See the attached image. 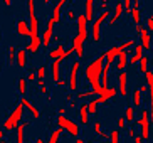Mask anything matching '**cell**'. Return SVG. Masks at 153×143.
<instances>
[{
	"mask_svg": "<svg viewBox=\"0 0 153 143\" xmlns=\"http://www.w3.org/2000/svg\"><path fill=\"white\" fill-rule=\"evenodd\" d=\"M57 86H61V88H66V86H69V81H66V79H59Z\"/></svg>",
	"mask_w": 153,
	"mask_h": 143,
	"instance_id": "obj_44",
	"label": "cell"
},
{
	"mask_svg": "<svg viewBox=\"0 0 153 143\" xmlns=\"http://www.w3.org/2000/svg\"><path fill=\"white\" fill-rule=\"evenodd\" d=\"M123 4H125V10H126V13L133 10V5H131V0H123Z\"/></svg>",
	"mask_w": 153,
	"mask_h": 143,
	"instance_id": "obj_39",
	"label": "cell"
},
{
	"mask_svg": "<svg viewBox=\"0 0 153 143\" xmlns=\"http://www.w3.org/2000/svg\"><path fill=\"white\" fill-rule=\"evenodd\" d=\"M125 118L128 123H133L135 121V109H133V104H126L125 106Z\"/></svg>",
	"mask_w": 153,
	"mask_h": 143,
	"instance_id": "obj_28",
	"label": "cell"
},
{
	"mask_svg": "<svg viewBox=\"0 0 153 143\" xmlns=\"http://www.w3.org/2000/svg\"><path fill=\"white\" fill-rule=\"evenodd\" d=\"M41 93H44V94H47V88H45V86H42V88H41Z\"/></svg>",
	"mask_w": 153,
	"mask_h": 143,
	"instance_id": "obj_51",
	"label": "cell"
},
{
	"mask_svg": "<svg viewBox=\"0 0 153 143\" xmlns=\"http://www.w3.org/2000/svg\"><path fill=\"white\" fill-rule=\"evenodd\" d=\"M148 63H150L148 56H143V57H141V61H140V72H143V74H146V72H148Z\"/></svg>",
	"mask_w": 153,
	"mask_h": 143,
	"instance_id": "obj_31",
	"label": "cell"
},
{
	"mask_svg": "<svg viewBox=\"0 0 153 143\" xmlns=\"http://www.w3.org/2000/svg\"><path fill=\"white\" fill-rule=\"evenodd\" d=\"M41 47H42V37L39 36V37H32L30 42L25 45V51H27V52H30V54H36V52H39V49H41Z\"/></svg>",
	"mask_w": 153,
	"mask_h": 143,
	"instance_id": "obj_14",
	"label": "cell"
},
{
	"mask_svg": "<svg viewBox=\"0 0 153 143\" xmlns=\"http://www.w3.org/2000/svg\"><path fill=\"white\" fill-rule=\"evenodd\" d=\"M140 104H141V91L138 88V89L133 91V106L140 108Z\"/></svg>",
	"mask_w": 153,
	"mask_h": 143,
	"instance_id": "obj_33",
	"label": "cell"
},
{
	"mask_svg": "<svg viewBox=\"0 0 153 143\" xmlns=\"http://www.w3.org/2000/svg\"><path fill=\"white\" fill-rule=\"evenodd\" d=\"M64 131V128H57V130H54L52 133H51V136H49V142L47 143H57V140H59V136H61V133Z\"/></svg>",
	"mask_w": 153,
	"mask_h": 143,
	"instance_id": "obj_32",
	"label": "cell"
},
{
	"mask_svg": "<svg viewBox=\"0 0 153 143\" xmlns=\"http://www.w3.org/2000/svg\"><path fill=\"white\" fill-rule=\"evenodd\" d=\"M125 125H126V118L125 116H120V120H118V128H120V130H123V128H125Z\"/></svg>",
	"mask_w": 153,
	"mask_h": 143,
	"instance_id": "obj_41",
	"label": "cell"
},
{
	"mask_svg": "<svg viewBox=\"0 0 153 143\" xmlns=\"http://www.w3.org/2000/svg\"><path fill=\"white\" fill-rule=\"evenodd\" d=\"M118 93H120V91H118L116 88H114V86H113V88H108V89H106V93H104V94H101V96H96V98H98V103H99V104L106 103L108 99L114 98V96H116Z\"/></svg>",
	"mask_w": 153,
	"mask_h": 143,
	"instance_id": "obj_17",
	"label": "cell"
},
{
	"mask_svg": "<svg viewBox=\"0 0 153 143\" xmlns=\"http://www.w3.org/2000/svg\"><path fill=\"white\" fill-rule=\"evenodd\" d=\"M57 126L59 128H64V131H68L71 136L79 138V126H77V123H74L72 120H69V118H66V116H57Z\"/></svg>",
	"mask_w": 153,
	"mask_h": 143,
	"instance_id": "obj_5",
	"label": "cell"
},
{
	"mask_svg": "<svg viewBox=\"0 0 153 143\" xmlns=\"http://www.w3.org/2000/svg\"><path fill=\"white\" fill-rule=\"evenodd\" d=\"M45 76V66H39V69H37V79H44Z\"/></svg>",
	"mask_w": 153,
	"mask_h": 143,
	"instance_id": "obj_38",
	"label": "cell"
},
{
	"mask_svg": "<svg viewBox=\"0 0 153 143\" xmlns=\"http://www.w3.org/2000/svg\"><path fill=\"white\" fill-rule=\"evenodd\" d=\"M109 143H120V131L118 130H113L109 133Z\"/></svg>",
	"mask_w": 153,
	"mask_h": 143,
	"instance_id": "obj_36",
	"label": "cell"
},
{
	"mask_svg": "<svg viewBox=\"0 0 153 143\" xmlns=\"http://www.w3.org/2000/svg\"><path fill=\"white\" fill-rule=\"evenodd\" d=\"M29 126V121H25V123H20V125L15 128L17 130V135H15V140H17V143H24V130Z\"/></svg>",
	"mask_w": 153,
	"mask_h": 143,
	"instance_id": "obj_26",
	"label": "cell"
},
{
	"mask_svg": "<svg viewBox=\"0 0 153 143\" xmlns=\"http://www.w3.org/2000/svg\"><path fill=\"white\" fill-rule=\"evenodd\" d=\"M133 142H135V143H145V140L141 138V135H136L135 138H133Z\"/></svg>",
	"mask_w": 153,
	"mask_h": 143,
	"instance_id": "obj_46",
	"label": "cell"
},
{
	"mask_svg": "<svg viewBox=\"0 0 153 143\" xmlns=\"http://www.w3.org/2000/svg\"><path fill=\"white\" fill-rule=\"evenodd\" d=\"M17 89H19V94H20V96H25V94H27V77H19Z\"/></svg>",
	"mask_w": 153,
	"mask_h": 143,
	"instance_id": "obj_27",
	"label": "cell"
},
{
	"mask_svg": "<svg viewBox=\"0 0 153 143\" xmlns=\"http://www.w3.org/2000/svg\"><path fill=\"white\" fill-rule=\"evenodd\" d=\"M136 32L140 34L141 45H143L145 49H150V47H152V32H150L146 27H143L141 24H140V25H136Z\"/></svg>",
	"mask_w": 153,
	"mask_h": 143,
	"instance_id": "obj_9",
	"label": "cell"
},
{
	"mask_svg": "<svg viewBox=\"0 0 153 143\" xmlns=\"http://www.w3.org/2000/svg\"><path fill=\"white\" fill-rule=\"evenodd\" d=\"M104 63H106V56H104V54H99L98 57L93 59L84 69L86 81L91 84V89L94 91V94H98V96L104 94L106 89H108V88H103V86H101V76H103Z\"/></svg>",
	"mask_w": 153,
	"mask_h": 143,
	"instance_id": "obj_1",
	"label": "cell"
},
{
	"mask_svg": "<svg viewBox=\"0 0 153 143\" xmlns=\"http://www.w3.org/2000/svg\"><path fill=\"white\" fill-rule=\"evenodd\" d=\"M17 64H19V67L27 66V51L25 49H19L17 51Z\"/></svg>",
	"mask_w": 153,
	"mask_h": 143,
	"instance_id": "obj_23",
	"label": "cell"
},
{
	"mask_svg": "<svg viewBox=\"0 0 153 143\" xmlns=\"http://www.w3.org/2000/svg\"><path fill=\"white\" fill-rule=\"evenodd\" d=\"M36 143H45V142H44V138H41V136H39V138L36 140Z\"/></svg>",
	"mask_w": 153,
	"mask_h": 143,
	"instance_id": "obj_53",
	"label": "cell"
},
{
	"mask_svg": "<svg viewBox=\"0 0 153 143\" xmlns=\"http://www.w3.org/2000/svg\"><path fill=\"white\" fill-rule=\"evenodd\" d=\"M4 4L7 5V7H9V5H12V0H4Z\"/></svg>",
	"mask_w": 153,
	"mask_h": 143,
	"instance_id": "obj_52",
	"label": "cell"
},
{
	"mask_svg": "<svg viewBox=\"0 0 153 143\" xmlns=\"http://www.w3.org/2000/svg\"><path fill=\"white\" fill-rule=\"evenodd\" d=\"M0 143H5V140H2V142H0Z\"/></svg>",
	"mask_w": 153,
	"mask_h": 143,
	"instance_id": "obj_57",
	"label": "cell"
},
{
	"mask_svg": "<svg viewBox=\"0 0 153 143\" xmlns=\"http://www.w3.org/2000/svg\"><path fill=\"white\" fill-rule=\"evenodd\" d=\"M94 0H86V19H88V22H91L93 19H94Z\"/></svg>",
	"mask_w": 153,
	"mask_h": 143,
	"instance_id": "obj_25",
	"label": "cell"
},
{
	"mask_svg": "<svg viewBox=\"0 0 153 143\" xmlns=\"http://www.w3.org/2000/svg\"><path fill=\"white\" fill-rule=\"evenodd\" d=\"M20 103L24 104V108H25V109H29V113L32 115V118H34V120H39V118H41V111H39V109L32 104V101L29 98L22 96V98H20Z\"/></svg>",
	"mask_w": 153,
	"mask_h": 143,
	"instance_id": "obj_13",
	"label": "cell"
},
{
	"mask_svg": "<svg viewBox=\"0 0 153 143\" xmlns=\"http://www.w3.org/2000/svg\"><path fill=\"white\" fill-rule=\"evenodd\" d=\"M15 32H17L19 36H27L30 37L32 32H30V24L27 20H24V19H19L17 20V25H15Z\"/></svg>",
	"mask_w": 153,
	"mask_h": 143,
	"instance_id": "obj_12",
	"label": "cell"
},
{
	"mask_svg": "<svg viewBox=\"0 0 153 143\" xmlns=\"http://www.w3.org/2000/svg\"><path fill=\"white\" fill-rule=\"evenodd\" d=\"M79 67H81V61H74L72 67L69 71V91H76L77 89V72H79Z\"/></svg>",
	"mask_w": 153,
	"mask_h": 143,
	"instance_id": "obj_7",
	"label": "cell"
},
{
	"mask_svg": "<svg viewBox=\"0 0 153 143\" xmlns=\"http://www.w3.org/2000/svg\"><path fill=\"white\" fill-rule=\"evenodd\" d=\"M66 51H68V49H66L62 44H57V47H56V49H52L49 52V57L52 59V61H56V59H59L61 56H64V54H66Z\"/></svg>",
	"mask_w": 153,
	"mask_h": 143,
	"instance_id": "obj_21",
	"label": "cell"
},
{
	"mask_svg": "<svg viewBox=\"0 0 153 143\" xmlns=\"http://www.w3.org/2000/svg\"><path fill=\"white\" fill-rule=\"evenodd\" d=\"M146 84H148V91H150V120L153 123V71H148L145 74Z\"/></svg>",
	"mask_w": 153,
	"mask_h": 143,
	"instance_id": "obj_11",
	"label": "cell"
},
{
	"mask_svg": "<svg viewBox=\"0 0 153 143\" xmlns=\"http://www.w3.org/2000/svg\"><path fill=\"white\" fill-rule=\"evenodd\" d=\"M128 136H131V138H135L136 136V128L135 126H131L130 130H128Z\"/></svg>",
	"mask_w": 153,
	"mask_h": 143,
	"instance_id": "obj_43",
	"label": "cell"
},
{
	"mask_svg": "<svg viewBox=\"0 0 153 143\" xmlns=\"http://www.w3.org/2000/svg\"><path fill=\"white\" fill-rule=\"evenodd\" d=\"M66 2H68V0H59L57 4L54 5V9H52V17H51L54 22H57V20H59V17H61V9L64 7Z\"/></svg>",
	"mask_w": 153,
	"mask_h": 143,
	"instance_id": "obj_22",
	"label": "cell"
},
{
	"mask_svg": "<svg viewBox=\"0 0 153 143\" xmlns=\"http://www.w3.org/2000/svg\"><path fill=\"white\" fill-rule=\"evenodd\" d=\"M118 91L121 96H126V72L121 71L118 74Z\"/></svg>",
	"mask_w": 153,
	"mask_h": 143,
	"instance_id": "obj_19",
	"label": "cell"
},
{
	"mask_svg": "<svg viewBox=\"0 0 153 143\" xmlns=\"http://www.w3.org/2000/svg\"><path fill=\"white\" fill-rule=\"evenodd\" d=\"M133 4H140V0H133Z\"/></svg>",
	"mask_w": 153,
	"mask_h": 143,
	"instance_id": "obj_55",
	"label": "cell"
},
{
	"mask_svg": "<svg viewBox=\"0 0 153 143\" xmlns=\"http://www.w3.org/2000/svg\"><path fill=\"white\" fill-rule=\"evenodd\" d=\"M27 7H29V24H30V32L32 37H39V20L36 17V0H27Z\"/></svg>",
	"mask_w": 153,
	"mask_h": 143,
	"instance_id": "obj_6",
	"label": "cell"
},
{
	"mask_svg": "<svg viewBox=\"0 0 153 143\" xmlns=\"http://www.w3.org/2000/svg\"><path fill=\"white\" fill-rule=\"evenodd\" d=\"M27 81L29 83H34V81H37V72H34V71H30L27 74Z\"/></svg>",
	"mask_w": 153,
	"mask_h": 143,
	"instance_id": "obj_40",
	"label": "cell"
},
{
	"mask_svg": "<svg viewBox=\"0 0 153 143\" xmlns=\"http://www.w3.org/2000/svg\"><path fill=\"white\" fill-rule=\"evenodd\" d=\"M76 143H86L84 140H81V138H76Z\"/></svg>",
	"mask_w": 153,
	"mask_h": 143,
	"instance_id": "obj_54",
	"label": "cell"
},
{
	"mask_svg": "<svg viewBox=\"0 0 153 143\" xmlns=\"http://www.w3.org/2000/svg\"><path fill=\"white\" fill-rule=\"evenodd\" d=\"M79 121L81 125H88L89 123V109H88V103H82L79 106Z\"/></svg>",
	"mask_w": 153,
	"mask_h": 143,
	"instance_id": "obj_18",
	"label": "cell"
},
{
	"mask_svg": "<svg viewBox=\"0 0 153 143\" xmlns=\"http://www.w3.org/2000/svg\"><path fill=\"white\" fill-rule=\"evenodd\" d=\"M131 17H133V22H135V25H140V4H133Z\"/></svg>",
	"mask_w": 153,
	"mask_h": 143,
	"instance_id": "obj_30",
	"label": "cell"
},
{
	"mask_svg": "<svg viewBox=\"0 0 153 143\" xmlns=\"http://www.w3.org/2000/svg\"><path fill=\"white\" fill-rule=\"evenodd\" d=\"M68 17L71 19V20H74V19H77V17H76V13H74V10H72V9L68 12Z\"/></svg>",
	"mask_w": 153,
	"mask_h": 143,
	"instance_id": "obj_47",
	"label": "cell"
},
{
	"mask_svg": "<svg viewBox=\"0 0 153 143\" xmlns=\"http://www.w3.org/2000/svg\"><path fill=\"white\" fill-rule=\"evenodd\" d=\"M130 63L128 61V51H125V52H121L120 56H118V63H116V69L120 72L121 71H125V67H126V64Z\"/></svg>",
	"mask_w": 153,
	"mask_h": 143,
	"instance_id": "obj_20",
	"label": "cell"
},
{
	"mask_svg": "<svg viewBox=\"0 0 153 143\" xmlns=\"http://www.w3.org/2000/svg\"><path fill=\"white\" fill-rule=\"evenodd\" d=\"M91 96H94V91L91 89V91H79L77 93V99H88V98H91Z\"/></svg>",
	"mask_w": 153,
	"mask_h": 143,
	"instance_id": "obj_35",
	"label": "cell"
},
{
	"mask_svg": "<svg viewBox=\"0 0 153 143\" xmlns=\"http://www.w3.org/2000/svg\"><path fill=\"white\" fill-rule=\"evenodd\" d=\"M108 19H109V9L103 10V12L93 20V27H91V39H93V42H99V40H101V25H103V22L108 20Z\"/></svg>",
	"mask_w": 153,
	"mask_h": 143,
	"instance_id": "obj_3",
	"label": "cell"
},
{
	"mask_svg": "<svg viewBox=\"0 0 153 143\" xmlns=\"http://www.w3.org/2000/svg\"><path fill=\"white\" fill-rule=\"evenodd\" d=\"M57 115H59V116H64V115H66V108H59Z\"/></svg>",
	"mask_w": 153,
	"mask_h": 143,
	"instance_id": "obj_48",
	"label": "cell"
},
{
	"mask_svg": "<svg viewBox=\"0 0 153 143\" xmlns=\"http://www.w3.org/2000/svg\"><path fill=\"white\" fill-rule=\"evenodd\" d=\"M66 101H68V103H71V101H74V99H72V94L69 93L68 96H66Z\"/></svg>",
	"mask_w": 153,
	"mask_h": 143,
	"instance_id": "obj_49",
	"label": "cell"
},
{
	"mask_svg": "<svg viewBox=\"0 0 153 143\" xmlns=\"http://www.w3.org/2000/svg\"><path fill=\"white\" fill-rule=\"evenodd\" d=\"M98 98H93L89 99V103H88V109H89V115H94L96 109H98Z\"/></svg>",
	"mask_w": 153,
	"mask_h": 143,
	"instance_id": "obj_34",
	"label": "cell"
},
{
	"mask_svg": "<svg viewBox=\"0 0 153 143\" xmlns=\"http://www.w3.org/2000/svg\"><path fill=\"white\" fill-rule=\"evenodd\" d=\"M76 22H77V36L81 37L82 40H86L88 37H89V31H88V19H86V13L77 15Z\"/></svg>",
	"mask_w": 153,
	"mask_h": 143,
	"instance_id": "obj_8",
	"label": "cell"
},
{
	"mask_svg": "<svg viewBox=\"0 0 153 143\" xmlns=\"http://www.w3.org/2000/svg\"><path fill=\"white\" fill-rule=\"evenodd\" d=\"M54 25L56 22L52 20V19H49L47 20V27L44 29V32H42V47H49L51 44V39H52V32H54Z\"/></svg>",
	"mask_w": 153,
	"mask_h": 143,
	"instance_id": "obj_10",
	"label": "cell"
},
{
	"mask_svg": "<svg viewBox=\"0 0 153 143\" xmlns=\"http://www.w3.org/2000/svg\"><path fill=\"white\" fill-rule=\"evenodd\" d=\"M59 66H61V61L59 59H56V61H52V66H51V71H52V81H54L56 84L59 83Z\"/></svg>",
	"mask_w": 153,
	"mask_h": 143,
	"instance_id": "obj_24",
	"label": "cell"
},
{
	"mask_svg": "<svg viewBox=\"0 0 153 143\" xmlns=\"http://www.w3.org/2000/svg\"><path fill=\"white\" fill-rule=\"evenodd\" d=\"M69 108H71V109H74V108H76V101H71V103H69Z\"/></svg>",
	"mask_w": 153,
	"mask_h": 143,
	"instance_id": "obj_50",
	"label": "cell"
},
{
	"mask_svg": "<svg viewBox=\"0 0 153 143\" xmlns=\"http://www.w3.org/2000/svg\"><path fill=\"white\" fill-rule=\"evenodd\" d=\"M146 29H148L150 32H153V15H150L148 20H146Z\"/></svg>",
	"mask_w": 153,
	"mask_h": 143,
	"instance_id": "obj_42",
	"label": "cell"
},
{
	"mask_svg": "<svg viewBox=\"0 0 153 143\" xmlns=\"http://www.w3.org/2000/svg\"><path fill=\"white\" fill-rule=\"evenodd\" d=\"M9 66H14L15 63H17V51H15V45H9Z\"/></svg>",
	"mask_w": 153,
	"mask_h": 143,
	"instance_id": "obj_29",
	"label": "cell"
},
{
	"mask_svg": "<svg viewBox=\"0 0 153 143\" xmlns=\"http://www.w3.org/2000/svg\"><path fill=\"white\" fill-rule=\"evenodd\" d=\"M71 42H72V47H74V54H76V56H77L79 59H81L82 56H84V51H82V49H84V47H82L84 40H82L79 36H76V37H72Z\"/></svg>",
	"mask_w": 153,
	"mask_h": 143,
	"instance_id": "obj_16",
	"label": "cell"
},
{
	"mask_svg": "<svg viewBox=\"0 0 153 143\" xmlns=\"http://www.w3.org/2000/svg\"><path fill=\"white\" fill-rule=\"evenodd\" d=\"M108 2L109 0H101V10H108Z\"/></svg>",
	"mask_w": 153,
	"mask_h": 143,
	"instance_id": "obj_45",
	"label": "cell"
},
{
	"mask_svg": "<svg viewBox=\"0 0 153 143\" xmlns=\"http://www.w3.org/2000/svg\"><path fill=\"white\" fill-rule=\"evenodd\" d=\"M93 130H94V133L99 136V135L103 133V125H101L99 121H96V123H94V126H93Z\"/></svg>",
	"mask_w": 153,
	"mask_h": 143,
	"instance_id": "obj_37",
	"label": "cell"
},
{
	"mask_svg": "<svg viewBox=\"0 0 153 143\" xmlns=\"http://www.w3.org/2000/svg\"><path fill=\"white\" fill-rule=\"evenodd\" d=\"M49 2H51V0H44V4H49Z\"/></svg>",
	"mask_w": 153,
	"mask_h": 143,
	"instance_id": "obj_56",
	"label": "cell"
},
{
	"mask_svg": "<svg viewBox=\"0 0 153 143\" xmlns=\"http://www.w3.org/2000/svg\"><path fill=\"white\" fill-rule=\"evenodd\" d=\"M24 104L19 101V104L12 109V113H10L9 116L5 118L4 121V130L9 131V130H15L19 125H20V121H22V115H24Z\"/></svg>",
	"mask_w": 153,
	"mask_h": 143,
	"instance_id": "obj_2",
	"label": "cell"
},
{
	"mask_svg": "<svg viewBox=\"0 0 153 143\" xmlns=\"http://www.w3.org/2000/svg\"><path fill=\"white\" fill-rule=\"evenodd\" d=\"M123 10H125V4H123V2H116V5H114V13H113L111 17L108 19V24H109V25H114V24L118 22V19L121 17Z\"/></svg>",
	"mask_w": 153,
	"mask_h": 143,
	"instance_id": "obj_15",
	"label": "cell"
},
{
	"mask_svg": "<svg viewBox=\"0 0 153 143\" xmlns=\"http://www.w3.org/2000/svg\"><path fill=\"white\" fill-rule=\"evenodd\" d=\"M150 109H141V116L135 121L136 125L141 128V138L146 142L150 140Z\"/></svg>",
	"mask_w": 153,
	"mask_h": 143,
	"instance_id": "obj_4",
	"label": "cell"
}]
</instances>
